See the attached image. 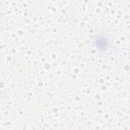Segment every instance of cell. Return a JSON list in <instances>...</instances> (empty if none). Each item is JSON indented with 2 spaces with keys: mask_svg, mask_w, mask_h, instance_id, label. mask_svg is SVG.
<instances>
[{
  "mask_svg": "<svg viewBox=\"0 0 130 130\" xmlns=\"http://www.w3.org/2000/svg\"><path fill=\"white\" fill-rule=\"evenodd\" d=\"M111 41L108 36L100 34L95 37L93 42V47L100 53L107 52L110 47Z\"/></svg>",
  "mask_w": 130,
  "mask_h": 130,
  "instance_id": "1",
  "label": "cell"
}]
</instances>
